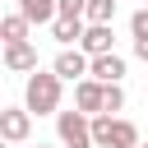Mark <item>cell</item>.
<instances>
[{"instance_id": "6da1fadb", "label": "cell", "mask_w": 148, "mask_h": 148, "mask_svg": "<svg viewBox=\"0 0 148 148\" xmlns=\"http://www.w3.org/2000/svg\"><path fill=\"white\" fill-rule=\"evenodd\" d=\"M60 97H65V79L56 69H32L28 88H23V106L32 116H60Z\"/></svg>"}, {"instance_id": "7a4b0ae2", "label": "cell", "mask_w": 148, "mask_h": 148, "mask_svg": "<svg viewBox=\"0 0 148 148\" xmlns=\"http://www.w3.org/2000/svg\"><path fill=\"white\" fill-rule=\"evenodd\" d=\"M92 139H97V148H139V125L102 111V116H92Z\"/></svg>"}, {"instance_id": "3957f363", "label": "cell", "mask_w": 148, "mask_h": 148, "mask_svg": "<svg viewBox=\"0 0 148 148\" xmlns=\"http://www.w3.org/2000/svg\"><path fill=\"white\" fill-rule=\"evenodd\" d=\"M56 134H60V148H97V139H92V116H83L79 106L56 116Z\"/></svg>"}, {"instance_id": "277c9868", "label": "cell", "mask_w": 148, "mask_h": 148, "mask_svg": "<svg viewBox=\"0 0 148 148\" xmlns=\"http://www.w3.org/2000/svg\"><path fill=\"white\" fill-rule=\"evenodd\" d=\"M65 83H79V79H88L92 74V56L83 51V46H60V56H56V65H51Z\"/></svg>"}, {"instance_id": "5b68a950", "label": "cell", "mask_w": 148, "mask_h": 148, "mask_svg": "<svg viewBox=\"0 0 148 148\" xmlns=\"http://www.w3.org/2000/svg\"><path fill=\"white\" fill-rule=\"evenodd\" d=\"M28 134H32V111L28 106H5L0 111V139L5 143H28Z\"/></svg>"}, {"instance_id": "8992f818", "label": "cell", "mask_w": 148, "mask_h": 148, "mask_svg": "<svg viewBox=\"0 0 148 148\" xmlns=\"http://www.w3.org/2000/svg\"><path fill=\"white\" fill-rule=\"evenodd\" d=\"M74 106H79L83 116H102V111H106V83H97L92 74L79 79V83H74Z\"/></svg>"}, {"instance_id": "52a82bcc", "label": "cell", "mask_w": 148, "mask_h": 148, "mask_svg": "<svg viewBox=\"0 0 148 148\" xmlns=\"http://www.w3.org/2000/svg\"><path fill=\"white\" fill-rule=\"evenodd\" d=\"M88 56H106V51H116V32H111V23H88V32H83V42H79Z\"/></svg>"}, {"instance_id": "ba28073f", "label": "cell", "mask_w": 148, "mask_h": 148, "mask_svg": "<svg viewBox=\"0 0 148 148\" xmlns=\"http://www.w3.org/2000/svg\"><path fill=\"white\" fill-rule=\"evenodd\" d=\"M5 69H14V74H32V69H37V46H32V42H14V46H5Z\"/></svg>"}, {"instance_id": "9c48e42d", "label": "cell", "mask_w": 148, "mask_h": 148, "mask_svg": "<svg viewBox=\"0 0 148 148\" xmlns=\"http://www.w3.org/2000/svg\"><path fill=\"white\" fill-rule=\"evenodd\" d=\"M14 5L28 23H56L60 18V0H14Z\"/></svg>"}, {"instance_id": "30bf717a", "label": "cell", "mask_w": 148, "mask_h": 148, "mask_svg": "<svg viewBox=\"0 0 148 148\" xmlns=\"http://www.w3.org/2000/svg\"><path fill=\"white\" fill-rule=\"evenodd\" d=\"M92 79H97V83H120V79H125V60H120L116 51L92 56Z\"/></svg>"}, {"instance_id": "8fae6325", "label": "cell", "mask_w": 148, "mask_h": 148, "mask_svg": "<svg viewBox=\"0 0 148 148\" xmlns=\"http://www.w3.org/2000/svg\"><path fill=\"white\" fill-rule=\"evenodd\" d=\"M83 32H88V18H56V23H51V37H56L60 46H79Z\"/></svg>"}, {"instance_id": "7c38bea8", "label": "cell", "mask_w": 148, "mask_h": 148, "mask_svg": "<svg viewBox=\"0 0 148 148\" xmlns=\"http://www.w3.org/2000/svg\"><path fill=\"white\" fill-rule=\"evenodd\" d=\"M28 32H32V23H28L18 9L0 18V42H5V46H14V42H28Z\"/></svg>"}, {"instance_id": "4fadbf2b", "label": "cell", "mask_w": 148, "mask_h": 148, "mask_svg": "<svg viewBox=\"0 0 148 148\" xmlns=\"http://www.w3.org/2000/svg\"><path fill=\"white\" fill-rule=\"evenodd\" d=\"M88 23H111L116 18V0H88Z\"/></svg>"}, {"instance_id": "5bb4252c", "label": "cell", "mask_w": 148, "mask_h": 148, "mask_svg": "<svg viewBox=\"0 0 148 148\" xmlns=\"http://www.w3.org/2000/svg\"><path fill=\"white\" fill-rule=\"evenodd\" d=\"M120 106H125V88L120 83H106V116H116Z\"/></svg>"}, {"instance_id": "9a60e30c", "label": "cell", "mask_w": 148, "mask_h": 148, "mask_svg": "<svg viewBox=\"0 0 148 148\" xmlns=\"http://www.w3.org/2000/svg\"><path fill=\"white\" fill-rule=\"evenodd\" d=\"M88 14V0H60V18H83Z\"/></svg>"}, {"instance_id": "2e32d148", "label": "cell", "mask_w": 148, "mask_h": 148, "mask_svg": "<svg viewBox=\"0 0 148 148\" xmlns=\"http://www.w3.org/2000/svg\"><path fill=\"white\" fill-rule=\"evenodd\" d=\"M130 32H134V37H148V5H143V9H134V18H130Z\"/></svg>"}, {"instance_id": "e0dca14e", "label": "cell", "mask_w": 148, "mask_h": 148, "mask_svg": "<svg viewBox=\"0 0 148 148\" xmlns=\"http://www.w3.org/2000/svg\"><path fill=\"white\" fill-rule=\"evenodd\" d=\"M134 56H139V60H148V37H134Z\"/></svg>"}, {"instance_id": "ac0fdd59", "label": "cell", "mask_w": 148, "mask_h": 148, "mask_svg": "<svg viewBox=\"0 0 148 148\" xmlns=\"http://www.w3.org/2000/svg\"><path fill=\"white\" fill-rule=\"evenodd\" d=\"M32 148H51V143H32Z\"/></svg>"}, {"instance_id": "d6986e66", "label": "cell", "mask_w": 148, "mask_h": 148, "mask_svg": "<svg viewBox=\"0 0 148 148\" xmlns=\"http://www.w3.org/2000/svg\"><path fill=\"white\" fill-rule=\"evenodd\" d=\"M139 148H148V143H139Z\"/></svg>"}]
</instances>
